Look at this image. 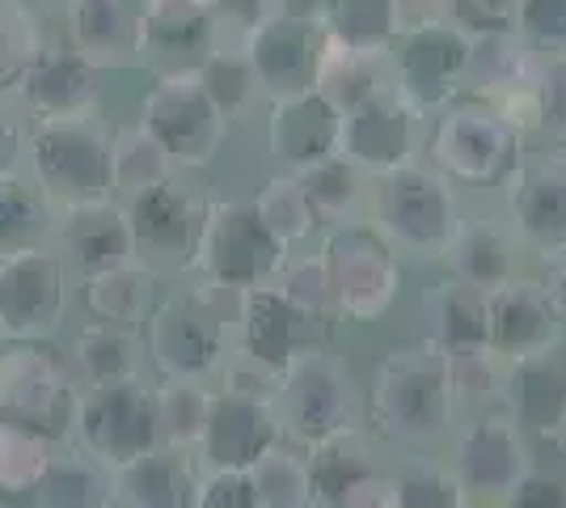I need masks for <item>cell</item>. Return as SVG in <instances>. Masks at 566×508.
Instances as JSON below:
<instances>
[{
  "mask_svg": "<svg viewBox=\"0 0 566 508\" xmlns=\"http://www.w3.org/2000/svg\"><path fill=\"white\" fill-rule=\"evenodd\" d=\"M457 415L449 361L436 343L415 339L380 352L364 390V419H373L380 440L401 449H436L449 440Z\"/></svg>",
  "mask_w": 566,
  "mask_h": 508,
  "instance_id": "cell-1",
  "label": "cell"
},
{
  "mask_svg": "<svg viewBox=\"0 0 566 508\" xmlns=\"http://www.w3.org/2000/svg\"><path fill=\"white\" fill-rule=\"evenodd\" d=\"M465 217V195L436 166L415 162L373 178L368 225L394 246L401 263H444Z\"/></svg>",
  "mask_w": 566,
  "mask_h": 508,
  "instance_id": "cell-2",
  "label": "cell"
},
{
  "mask_svg": "<svg viewBox=\"0 0 566 508\" xmlns=\"http://www.w3.org/2000/svg\"><path fill=\"white\" fill-rule=\"evenodd\" d=\"M22 166L43 187L55 217L115 199L111 127L102 123V115L94 120H30Z\"/></svg>",
  "mask_w": 566,
  "mask_h": 508,
  "instance_id": "cell-3",
  "label": "cell"
},
{
  "mask_svg": "<svg viewBox=\"0 0 566 508\" xmlns=\"http://www.w3.org/2000/svg\"><path fill=\"white\" fill-rule=\"evenodd\" d=\"M220 297L229 292L199 280L195 289L174 292L161 305H153V314L144 318V352L161 377L208 386L216 382L224 356L233 352V310H224Z\"/></svg>",
  "mask_w": 566,
  "mask_h": 508,
  "instance_id": "cell-4",
  "label": "cell"
},
{
  "mask_svg": "<svg viewBox=\"0 0 566 508\" xmlns=\"http://www.w3.org/2000/svg\"><path fill=\"white\" fill-rule=\"evenodd\" d=\"M271 412H275L283 445L313 449L326 436L364 428V390L355 382L352 364L322 343L280 369Z\"/></svg>",
  "mask_w": 566,
  "mask_h": 508,
  "instance_id": "cell-5",
  "label": "cell"
},
{
  "mask_svg": "<svg viewBox=\"0 0 566 508\" xmlns=\"http://www.w3.org/2000/svg\"><path fill=\"white\" fill-rule=\"evenodd\" d=\"M524 157V141L499 120L495 106L461 97L427 127L423 162L470 191H495Z\"/></svg>",
  "mask_w": 566,
  "mask_h": 508,
  "instance_id": "cell-6",
  "label": "cell"
},
{
  "mask_svg": "<svg viewBox=\"0 0 566 508\" xmlns=\"http://www.w3.org/2000/svg\"><path fill=\"white\" fill-rule=\"evenodd\" d=\"M283 255L287 250L266 234L250 199H208L187 276L224 292L259 289L271 284Z\"/></svg>",
  "mask_w": 566,
  "mask_h": 508,
  "instance_id": "cell-7",
  "label": "cell"
},
{
  "mask_svg": "<svg viewBox=\"0 0 566 508\" xmlns=\"http://www.w3.org/2000/svg\"><path fill=\"white\" fill-rule=\"evenodd\" d=\"M449 470L461 479L470 505L499 508L503 496L528 475L533 466V440L524 436L503 403L461 412L449 433Z\"/></svg>",
  "mask_w": 566,
  "mask_h": 508,
  "instance_id": "cell-8",
  "label": "cell"
},
{
  "mask_svg": "<svg viewBox=\"0 0 566 508\" xmlns=\"http://www.w3.org/2000/svg\"><path fill=\"white\" fill-rule=\"evenodd\" d=\"M72 449H81L97 466L115 470L123 462L144 458L157 449V412H153V386L144 377L132 382H102V386H76L72 403Z\"/></svg>",
  "mask_w": 566,
  "mask_h": 508,
  "instance_id": "cell-9",
  "label": "cell"
},
{
  "mask_svg": "<svg viewBox=\"0 0 566 508\" xmlns=\"http://www.w3.org/2000/svg\"><path fill=\"white\" fill-rule=\"evenodd\" d=\"M76 373L51 339H9L0 348V419L64 440L76 403Z\"/></svg>",
  "mask_w": 566,
  "mask_h": 508,
  "instance_id": "cell-10",
  "label": "cell"
},
{
  "mask_svg": "<svg viewBox=\"0 0 566 508\" xmlns=\"http://www.w3.org/2000/svg\"><path fill=\"white\" fill-rule=\"evenodd\" d=\"M331 276L334 318L347 322H380L401 292V259L368 220H347L326 229L317 246Z\"/></svg>",
  "mask_w": 566,
  "mask_h": 508,
  "instance_id": "cell-11",
  "label": "cell"
},
{
  "mask_svg": "<svg viewBox=\"0 0 566 508\" xmlns=\"http://www.w3.org/2000/svg\"><path fill=\"white\" fill-rule=\"evenodd\" d=\"M140 127L166 148L178 169L212 166L229 136V120L208 97L199 69H169L157 76L140 102Z\"/></svg>",
  "mask_w": 566,
  "mask_h": 508,
  "instance_id": "cell-12",
  "label": "cell"
},
{
  "mask_svg": "<svg viewBox=\"0 0 566 508\" xmlns=\"http://www.w3.org/2000/svg\"><path fill=\"white\" fill-rule=\"evenodd\" d=\"M394 94H401L415 111L436 120L452 102L465 97L470 69V34L457 22H427L401 30L389 43Z\"/></svg>",
  "mask_w": 566,
  "mask_h": 508,
  "instance_id": "cell-13",
  "label": "cell"
},
{
  "mask_svg": "<svg viewBox=\"0 0 566 508\" xmlns=\"http://www.w3.org/2000/svg\"><path fill=\"white\" fill-rule=\"evenodd\" d=\"M499 208L533 263L566 259V153L545 145L520 157L499 183Z\"/></svg>",
  "mask_w": 566,
  "mask_h": 508,
  "instance_id": "cell-14",
  "label": "cell"
},
{
  "mask_svg": "<svg viewBox=\"0 0 566 508\" xmlns=\"http://www.w3.org/2000/svg\"><path fill=\"white\" fill-rule=\"evenodd\" d=\"M72 271L55 246L0 259V331L4 339H51L69 318Z\"/></svg>",
  "mask_w": 566,
  "mask_h": 508,
  "instance_id": "cell-15",
  "label": "cell"
},
{
  "mask_svg": "<svg viewBox=\"0 0 566 508\" xmlns=\"http://www.w3.org/2000/svg\"><path fill=\"white\" fill-rule=\"evenodd\" d=\"M127 225H132V242H136V259L144 267L161 271H187L195 259V242H199V225H203V199L190 191L187 183L174 174L166 183L148 187V191L118 199Z\"/></svg>",
  "mask_w": 566,
  "mask_h": 508,
  "instance_id": "cell-16",
  "label": "cell"
},
{
  "mask_svg": "<svg viewBox=\"0 0 566 508\" xmlns=\"http://www.w3.org/2000/svg\"><path fill=\"white\" fill-rule=\"evenodd\" d=\"M427 127H431V120L423 111H415L401 94H385L377 102L352 111V115H343L338 157H347L368 178L394 174L401 166L423 162Z\"/></svg>",
  "mask_w": 566,
  "mask_h": 508,
  "instance_id": "cell-17",
  "label": "cell"
},
{
  "mask_svg": "<svg viewBox=\"0 0 566 508\" xmlns=\"http://www.w3.org/2000/svg\"><path fill=\"white\" fill-rule=\"evenodd\" d=\"M326 322L301 314L296 305H287L271 284L259 289H241L233 301V352L266 369H287L296 356H305L313 348H322Z\"/></svg>",
  "mask_w": 566,
  "mask_h": 508,
  "instance_id": "cell-18",
  "label": "cell"
},
{
  "mask_svg": "<svg viewBox=\"0 0 566 508\" xmlns=\"http://www.w3.org/2000/svg\"><path fill=\"white\" fill-rule=\"evenodd\" d=\"M322 51H326V30L317 25L313 13H296V9L280 13L275 22L259 25L245 39V55H250V64L259 73L266 102L308 94Z\"/></svg>",
  "mask_w": 566,
  "mask_h": 508,
  "instance_id": "cell-19",
  "label": "cell"
},
{
  "mask_svg": "<svg viewBox=\"0 0 566 508\" xmlns=\"http://www.w3.org/2000/svg\"><path fill=\"white\" fill-rule=\"evenodd\" d=\"M444 267H449L452 280H461V284H470L486 297V292L503 289L516 276H524L533 267V259L520 246L516 229L503 217V208H470L465 204V217H461V229H457L449 255H444Z\"/></svg>",
  "mask_w": 566,
  "mask_h": 508,
  "instance_id": "cell-20",
  "label": "cell"
},
{
  "mask_svg": "<svg viewBox=\"0 0 566 508\" xmlns=\"http://www.w3.org/2000/svg\"><path fill=\"white\" fill-rule=\"evenodd\" d=\"M280 440L283 436L271 403L212 386L208 424H203V440H199L195 458H203V466H220V470H250Z\"/></svg>",
  "mask_w": 566,
  "mask_h": 508,
  "instance_id": "cell-21",
  "label": "cell"
},
{
  "mask_svg": "<svg viewBox=\"0 0 566 508\" xmlns=\"http://www.w3.org/2000/svg\"><path fill=\"white\" fill-rule=\"evenodd\" d=\"M566 343V326L545 305L533 271L516 276L512 284L486 292V348L499 361H524Z\"/></svg>",
  "mask_w": 566,
  "mask_h": 508,
  "instance_id": "cell-22",
  "label": "cell"
},
{
  "mask_svg": "<svg viewBox=\"0 0 566 508\" xmlns=\"http://www.w3.org/2000/svg\"><path fill=\"white\" fill-rule=\"evenodd\" d=\"M69 51L94 73L144 64L140 0H64Z\"/></svg>",
  "mask_w": 566,
  "mask_h": 508,
  "instance_id": "cell-23",
  "label": "cell"
},
{
  "mask_svg": "<svg viewBox=\"0 0 566 508\" xmlns=\"http://www.w3.org/2000/svg\"><path fill=\"white\" fill-rule=\"evenodd\" d=\"M94 76V69L69 48H43L9 97L25 120H94L102 111Z\"/></svg>",
  "mask_w": 566,
  "mask_h": 508,
  "instance_id": "cell-24",
  "label": "cell"
},
{
  "mask_svg": "<svg viewBox=\"0 0 566 508\" xmlns=\"http://www.w3.org/2000/svg\"><path fill=\"white\" fill-rule=\"evenodd\" d=\"M338 127H343V115L326 106L313 90L266 102V153L280 166V174H301V169L334 157Z\"/></svg>",
  "mask_w": 566,
  "mask_h": 508,
  "instance_id": "cell-25",
  "label": "cell"
},
{
  "mask_svg": "<svg viewBox=\"0 0 566 508\" xmlns=\"http://www.w3.org/2000/svg\"><path fill=\"white\" fill-rule=\"evenodd\" d=\"M51 246L60 250V259L81 280H90L97 271H111V267L140 263L136 242H132V225H127V212L118 199L64 212L55 220V242Z\"/></svg>",
  "mask_w": 566,
  "mask_h": 508,
  "instance_id": "cell-26",
  "label": "cell"
},
{
  "mask_svg": "<svg viewBox=\"0 0 566 508\" xmlns=\"http://www.w3.org/2000/svg\"><path fill=\"white\" fill-rule=\"evenodd\" d=\"M545 60L520 39L516 30H486L470 34V69H465V97L495 106L503 97L542 90Z\"/></svg>",
  "mask_w": 566,
  "mask_h": 508,
  "instance_id": "cell-27",
  "label": "cell"
},
{
  "mask_svg": "<svg viewBox=\"0 0 566 508\" xmlns=\"http://www.w3.org/2000/svg\"><path fill=\"white\" fill-rule=\"evenodd\" d=\"M503 407L528 440L566 424V343L507 364Z\"/></svg>",
  "mask_w": 566,
  "mask_h": 508,
  "instance_id": "cell-28",
  "label": "cell"
},
{
  "mask_svg": "<svg viewBox=\"0 0 566 508\" xmlns=\"http://www.w3.org/2000/svg\"><path fill=\"white\" fill-rule=\"evenodd\" d=\"M144 60L169 69H195L212 51V0H140Z\"/></svg>",
  "mask_w": 566,
  "mask_h": 508,
  "instance_id": "cell-29",
  "label": "cell"
},
{
  "mask_svg": "<svg viewBox=\"0 0 566 508\" xmlns=\"http://www.w3.org/2000/svg\"><path fill=\"white\" fill-rule=\"evenodd\" d=\"M195 458L157 445L111 470V508H195Z\"/></svg>",
  "mask_w": 566,
  "mask_h": 508,
  "instance_id": "cell-30",
  "label": "cell"
},
{
  "mask_svg": "<svg viewBox=\"0 0 566 508\" xmlns=\"http://www.w3.org/2000/svg\"><path fill=\"white\" fill-rule=\"evenodd\" d=\"M313 94L338 115H352L359 106L394 94V69H389V51H352L326 39V51L317 60L313 76Z\"/></svg>",
  "mask_w": 566,
  "mask_h": 508,
  "instance_id": "cell-31",
  "label": "cell"
},
{
  "mask_svg": "<svg viewBox=\"0 0 566 508\" xmlns=\"http://www.w3.org/2000/svg\"><path fill=\"white\" fill-rule=\"evenodd\" d=\"M72 373L81 386H102V382H132L144 377V335L127 331V326H111V322H81L76 339H72Z\"/></svg>",
  "mask_w": 566,
  "mask_h": 508,
  "instance_id": "cell-32",
  "label": "cell"
},
{
  "mask_svg": "<svg viewBox=\"0 0 566 508\" xmlns=\"http://www.w3.org/2000/svg\"><path fill=\"white\" fill-rule=\"evenodd\" d=\"M55 208L25 166L0 174V259L55 242Z\"/></svg>",
  "mask_w": 566,
  "mask_h": 508,
  "instance_id": "cell-33",
  "label": "cell"
},
{
  "mask_svg": "<svg viewBox=\"0 0 566 508\" xmlns=\"http://www.w3.org/2000/svg\"><path fill=\"white\" fill-rule=\"evenodd\" d=\"M423 322L427 343H436L444 356L449 352H470L486 348V297L461 280H436L423 292Z\"/></svg>",
  "mask_w": 566,
  "mask_h": 508,
  "instance_id": "cell-34",
  "label": "cell"
},
{
  "mask_svg": "<svg viewBox=\"0 0 566 508\" xmlns=\"http://www.w3.org/2000/svg\"><path fill=\"white\" fill-rule=\"evenodd\" d=\"M296 187L305 195L308 212L317 229H334V225H347V220L368 217V191H373V178L364 169H355L347 157H326L317 166L292 174Z\"/></svg>",
  "mask_w": 566,
  "mask_h": 508,
  "instance_id": "cell-35",
  "label": "cell"
},
{
  "mask_svg": "<svg viewBox=\"0 0 566 508\" xmlns=\"http://www.w3.org/2000/svg\"><path fill=\"white\" fill-rule=\"evenodd\" d=\"M308 462V487H313V508H331L343 491H352L359 479H368L373 470H380L377 440L368 428H347L338 436L317 440L313 449H305Z\"/></svg>",
  "mask_w": 566,
  "mask_h": 508,
  "instance_id": "cell-36",
  "label": "cell"
},
{
  "mask_svg": "<svg viewBox=\"0 0 566 508\" xmlns=\"http://www.w3.org/2000/svg\"><path fill=\"white\" fill-rule=\"evenodd\" d=\"M157 280L161 276L144 263L111 267V271H97L90 280H81V301H85L94 322L140 331L144 318L157 305Z\"/></svg>",
  "mask_w": 566,
  "mask_h": 508,
  "instance_id": "cell-37",
  "label": "cell"
},
{
  "mask_svg": "<svg viewBox=\"0 0 566 508\" xmlns=\"http://www.w3.org/2000/svg\"><path fill=\"white\" fill-rule=\"evenodd\" d=\"M313 18L326 39L352 51H389L398 39V0H317Z\"/></svg>",
  "mask_w": 566,
  "mask_h": 508,
  "instance_id": "cell-38",
  "label": "cell"
},
{
  "mask_svg": "<svg viewBox=\"0 0 566 508\" xmlns=\"http://www.w3.org/2000/svg\"><path fill=\"white\" fill-rule=\"evenodd\" d=\"M208 382H182V377H161L153 386V412H157V440L174 454H199L203 424H208Z\"/></svg>",
  "mask_w": 566,
  "mask_h": 508,
  "instance_id": "cell-39",
  "label": "cell"
},
{
  "mask_svg": "<svg viewBox=\"0 0 566 508\" xmlns=\"http://www.w3.org/2000/svg\"><path fill=\"white\" fill-rule=\"evenodd\" d=\"M30 496L34 508H111V470L81 449H55L48 475Z\"/></svg>",
  "mask_w": 566,
  "mask_h": 508,
  "instance_id": "cell-40",
  "label": "cell"
},
{
  "mask_svg": "<svg viewBox=\"0 0 566 508\" xmlns=\"http://www.w3.org/2000/svg\"><path fill=\"white\" fill-rule=\"evenodd\" d=\"M111 169H115V199H132V195L182 174L169 162L166 148L144 132L140 120L127 127H111Z\"/></svg>",
  "mask_w": 566,
  "mask_h": 508,
  "instance_id": "cell-41",
  "label": "cell"
},
{
  "mask_svg": "<svg viewBox=\"0 0 566 508\" xmlns=\"http://www.w3.org/2000/svg\"><path fill=\"white\" fill-rule=\"evenodd\" d=\"M195 69H199V81H203L208 97L220 106V115L229 123H237L241 115H250L259 102H266L245 48H212Z\"/></svg>",
  "mask_w": 566,
  "mask_h": 508,
  "instance_id": "cell-42",
  "label": "cell"
},
{
  "mask_svg": "<svg viewBox=\"0 0 566 508\" xmlns=\"http://www.w3.org/2000/svg\"><path fill=\"white\" fill-rule=\"evenodd\" d=\"M250 204H254L259 220L266 225V234H271L283 250H301V246H308V238L317 234L313 212H308L305 195H301L292 174H280V169H275L259 191L250 195Z\"/></svg>",
  "mask_w": 566,
  "mask_h": 508,
  "instance_id": "cell-43",
  "label": "cell"
},
{
  "mask_svg": "<svg viewBox=\"0 0 566 508\" xmlns=\"http://www.w3.org/2000/svg\"><path fill=\"white\" fill-rule=\"evenodd\" d=\"M55 440L25 424L0 419V491L4 496H30L39 479L48 475L51 458H55Z\"/></svg>",
  "mask_w": 566,
  "mask_h": 508,
  "instance_id": "cell-44",
  "label": "cell"
},
{
  "mask_svg": "<svg viewBox=\"0 0 566 508\" xmlns=\"http://www.w3.org/2000/svg\"><path fill=\"white\" fill-rule=\"evenodd\" d=\"M43 48V9H30L22 0H0V94H13V85L30 73Z\"/></svg>",
  "mask_w": 566,
  "mask_h": 508,
  "instance_id": "cell-45",
  "label": "cell"
},
{
  "mask_svg": "<svg viewBox=\"0 0 566 508\" xmlns=\"http://www.w3.org/2000/svg\"><path fill=\"white\" fill-rule=\"evenodd\" d=\"M271 289L280 292L287 305H296L301 314L317 318V322H326V326H331V318H334L331 276H326V259H322V250H308V246L287 250L280 271L271 276Z\"/></svg>",
  "mask_w": 566,
  "mask_h": 508,
  "instance_id": "cell-46",
  "label": "cell"
},
{
  "mask_svg": "<svg viewBox=\"0 0 566 508\" xmlns=\"http://www.w3.org/2000/svg\"><path fill=\"white\" fill-rule=\"evenodd\" d=\"M250 484L262 508H313L305 449H292L283 440L250 466Z\"/></svg>",
  "mask_w": 566,
  "mask_h": 508,
  "instance_id": "cell-47",
  "label": "cell"
},
{
  "mask_svg": "<svg viewBox=\"0 0 566 508\" xmlns=\"http://www.w3.org/2000/svg\"><path fill=\"white\" fill-rule=\"evenodd\" d=\"M389 475L398 508H473L444 458H406Z\"/></svg>",
  "mask_w": 566,
  "mask_h": 508,
  "instance_id": "cell-48",
  "label": "cell"
},
{
  "mask_svg": "<svg viewBox=\"0 0 566 508\" xmlns=\"http://www.w3.org/2000/svg\"><path fill=\"white\" fill-rule=\"evenodd\" d=\"M449 386L457 398V412L473 407H495L503 403V382H507V361H499L491 348H470V352H449Z\"/></svg>",
  "mask_w": 566,
  "mask_h": 508,
  "instance_id": "cell-49",
  "label": "cell"
},
{
  "mask_svg": "<svg viewBox=\"0 0 566 508\" xmlns=\"http://www.w3.org/2000/svg\"><path fill=\"white\" fill-rule=\"evenodd\" d=\"M516 34L528 48L549 60L566 55V0H520Z\"/></svg>",
  "mask_w": 566,
  "mask_h": 508,
  "instance_id": "cell-50",
  "label": "cell"
},
{
  "mask_svg": "<svg viewBox=\"0 0 566 508\" xmlns=\"http://www.w3.org/2000/svg\"><path fill=\"white\" fill-rule=\"evenodd\" d=\"M195 508H262V505L254 484H250V470L203 466V475L195 484Z\"/></svg>",
  "mask_w": 566,
  "mask_h": 508,
  "instance_id": "cell-51",
  "label": "cell"
},
{
  "mask_svg": "<svg viewBox=\"0 0 566 508\" xmlns=\"http://www.w3.org/2000/svg\"><path fill=\"white\" fill-rule=\"evenodd\" d=\"M499 508H566V475L533 458L528 475L503 496Z\"/></svg>",
  "mask_w": 566,
  "mask_h": 508,
  "instance_id": "cell-52",
  "label": "cell"
},
{
  "mask_svg": "<svg viewBox=\"0 0 566 508\" xmlns=\"http://www.w3.org/2000/svg\"><path fill=\"white\" fill-rule=\"evenodd\" d=\"M520 0H452V22L465 34L486 30H516Z\"/></svg>",
  "mask_w": 566,
  "mask_h": 508,
  "instance_id": "cell-53",
  "label": "cell"
},
{
  "mask_svg": "<svg viewBox=\"0 0 566 508\" xmlns=\"http://www.w3.org/2000/svg\"><path fill=\"white\" fill-rule=\"evenodd\" d=\"M542 141L566 145V55L549 60L542 73Z\"/></svg>",
  "mask_w": 566,
  "mask_h": 508,
  "instance_id": "cell-54",
  "label": "cell"
},
{
  "mask_svg": "<svg viewBox=\"0 0 566 508\" xmlns=\"http://www.w3.org/2000/svg\"><path fill=\"white\" fill-rule=\"evenodd\" d=\"M25 115L18 111V102L9 94H0V174L13 166H22L25 153Z\"/></svg>",
  "mask_w": 566,
  "mask_h": 508,
  "instance_id": "cell-55",
  "label": "cell"
},
{
  "mask_svg": "<svg viewBox=\"0 0 566 508\" xmlns=\"http://www.w3.org/2000/svg\"><path fill=\"white\" fill-rule=\"evenodd\" d=\"M331 508H398V496H394V475L380 466L368 479H359L352 491H343Z\"/></svg>",
  "mask_w": 566,
  "mask_h": 508,
  "instance_id": "cell-56",
  "label": "cell"
},
{
  "mask_svg": "<svg viewBox=\"0 0 566 508\" xmlns=\"http://www.w3.org/2000/svg\"><path fill=\"white\" fill-rule=\"evenodd\" d=\"M533 280L542 289L545 305L554 310V318L566 326V259H545V263H533Z\"/></svg>",
  "mask_w": 566,
  "mask_h": 508,
  "instance_id": "cell-57",
  "label": "cell"
},
{
  "mask_svg": "<svg viewBox=\"0 0 566 508\" xmlns=\"http://www.w3.org/2000/svg\"><path fill=\"white\" fill-rule=\"evenodd\" d=\"M427 22H452V0H398V25L401 30H410V25H427Z\"/></svg>",
  "mask_w": 566,
  "mask_h": 508,
  "instance_id": "cell-58",
  "label": "cell"
},
{
  "mask_svg": "<svg viewBox=\"0 0 566 508\" xmlns=\"http://www.w3.org/2000/svg\"><path fill=\"white\" fill-rule=\"evenodd\" d=\"M533 458L566 475V424H558L554 433H545V436H533Z\"/></svg>",
  "mask_w": 566,
  "mask_h": 508,
  "instance_id": "cell-59",
  "label": "cell"
},
{
  "mask_svg": "<svg viewBox=\"0 0 566 508\" xmlns=\"http://www.w3.org/2000/svg\"><path fill=\"white\" fill-rule=\"evenodd\" d=\"M545 145H549V141H545ZM549 148H558V153H566V145H549Z\"/></svg>",
  "mask_w": 566,
  "mask_h": 508,
  "instance_id": "cell-60",
  "label": "cell"
},
{
  "mask_svg": "<svg viewBox=\"0 0 566 508\" xmlns=\"http://www.w3.org/2000/svg\"><path fill=\"white\" fill-rule=\"evenodd\" d=\"M0 348H4V331H0Z\"/></svg>",
  "mask_w": 566,
  "mask_h": 508,
  "instance_id": "cell-61",
  "label": "cell"
},
{
  "mask_svg": "<svg viewBox=\"0 0 566 508\" xmlns=\"http://www.w3.org/2000/svg\"><path fill=\"white\" fill-rule=\"evenodd\" d=\"M0 508H9V505H4V500H0Z\"/></svg>",
  "mask_w": 566,
  "mask_h": 508,
  "instance_id": "cell-62",
  "label": "cell"
},
{
  "mask_svg": "<svg viewBox=\"0 0 566 508\" xmlns=\"http://www.w3.org/2000/svg\"><path fill=\"white\" fill-rule=\"evenodd\" d=\"M473 508H478V505H473Z\"/></svg>",
  "mask_w": 566,
  "mask_h": 508,
  "instance_id": "cell-63",
  "label": "cell"
}]
</instances>
